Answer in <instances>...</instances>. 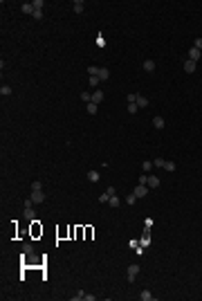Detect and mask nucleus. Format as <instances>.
Listing matches in <instances>:
<instances>
[{
    "label": "nucleus",
    "mask_w": 202,
    "mask_h": 301,
    "mask_svg": "<svg viewBox=\"0 0 202 301\" xmlns=\"http://www.w3.org/2000/svg\"><path fill=\"white\" fill-rule=\"evenodd\" d=\"M25 204H27V207H25V213H23V216H25V220H36V211H34V202H32V200H27Z\"/></svg>",
    "instance_id": "f257e3e1"
},
{
    "label": "nucleus",
    "mask_w": 202,
    "mask_h": 301,
    "mask_svg": "<svg viewBox=\"0 0 202 301\" xmlns=\"http://www.w3.org/2000/svg\"><path fill=\"white\" fill-rule=\"evenodd\" d=\"M139 265L137 263H132V265H128V283H135V279H137V274H139Z\"/></svg>",
    "instance_id": "f03ea898"
},
{
    "label": "nucleus",
    "mask_w": 202,
    "mask_h": 301,
    "mask_svg": "<svg viewBox=\"0 0 202 301\" xmlns=\"http://www.w3.org/2000/svg\"><path fill=\"white\" fill-rule=\"evenodd\" d=\"M29 200H32L34 204H41V202L45 200V193H43V189H41V191H32V195H29Z\"/></svg>",
    "instance_id": "7ed1b4c3"
},
{
    "label": "nucleus",
    "mask_w": 202,
    "mask_h": 301,
    "mask_svg": "<svg viewBox=\"0 0 202 301\" xmlns=\"http://www.w3.org/2000/svg\"><path fill=\"white\" fill-rule=\"evenodd\" d=\"M132 193L137 195V198H146V193H148V186H146V184H137Z\"/></svg>",
    "instance_id": "20e7f679"
},
{
    "label": "nucleus",
    "mask_w": 202,
    "mask_h": 301,
    "mask_svg": "<svg viewBox=\"0 0 202 301\" xmlns=\"http://www.w3.org/2000/svg\"><path fill=\"white\" fill-rule=\"evenodd\" d=\"M139 245H141L144 249H146V247L150 245V231H148V229H146V231L141 234V238H139Z\"/></svg>",
    "instance_id": "39448f33"
},
{
    "label": "nucleus",
    "mask_w": 202,
    "mask_h": 301,
    "mask_svg": "<svg viewBox=\"0 0 202 301\" xmlns=\"http://www.w3.org/2000/svg\"><path fill=\"white\" fill-rule=\"evenodd\" d=\"M189 59H191V61H202V52H200L198 47H191V50H189Z\"/></svg>",
    "instance_id": "423d86ee"
},
{
    "label": "nucleus",
    "mask_w": 202,
    "mask_h": 301,
    "mask_svg": "<svg viewBox=\"0 0 202 301\" xmlns=\"http://www.w3.org/2000/svg\"><path fill=\"white\" fill-rule=\"evenodd\" d=\"M105 99V95H103V90H94V95H92V103H97V106H99V103Z\"/></svg>",
    "instance_id": "0eeeda50"
},
{
    "label": "nucleus",
    "mask_w": 202,
    "mask_h": 301,
    "mask_svg": "<svg viewBox=\"0 0 202 301\" xmlns=\"http://www.w3.org/2000/svg\"><path fill=\"white\" fill-rule=\"evenodd\" d=\"M159 186V177L157 175H148V189H157Z\"/></svg>",
    "instance_id": "6e6552de"
},
{
    "label": "nucleus",
    "mask_w": 202,
    "mask_h": 301,
    "mask_svg": "<svg viewBox=\"0 0 202 301\" xmlns=\"http://www.w3.org/2000/svg\"><path fill=\"white\" fill-rule=\"evenodd\" d=\"M184 72H189V74H191V72H195V61L186 59V61H184Z\"/></svg>",
    "instance_id": "1a4fd4ad"
},
{
    "label": "nucleus",
    "mask_w": 202,
    "mask_h": 301,
    "mask_svg": "<svg viewBox=\"0 0 202 301\" xmlns=\"http://www.w3.org/2000/svg\"><path fill=\"white\" fill-rule=\"evenodd\" d=\"M97 77H99V81H105V79L110 77V70H108V68H99V74H97Z\"/></svg>",
    "instance_id": "9d476101"
},
{
    "label": "nucleus",
    "mask_w": 202,
    "mask_h": 301,
    "mask_svg": "<svg viewBox=\"0 0 202 301\" xmlns=\"http://www.w3.org/2000/svg\"><path fill=\"white\" fill-rule=\"evenodd\" d=\"M88 180L90 182H99L101 180V173L99 171H88Z\"/></svg>",
    "instance_id": "9b49d317"
},
{
    "label": "nucleus",
    "mask_w": 202,
    "mask_h": 301,
    "mask_svg": "<svg viewBox=\"0 0 202 301\" xmlns=\"http://www.w3.org/2000/svg\"><path fill=\"white\" fill-rule=\"evenodd\" d=\"M135 103H137V108H146L148 106V99L141 97V95H137V101H135Z\"/></svg>",
    "instance_id": "f8f14e48"
},
{
    "label": "nucleus",
    "mask_w": 202,
    "mask_h": 301,
    "mask_svg": "<svg viewBox=\"0 0 202 301\" xmlns=\"http://www.w3.org/2000/svg\"><path fill=\"white\" fill-rule=\"evenodd\" d=\"M83 9H85V2H83V0H74V11H76V14H81Z\"/></svg>",
    "instance_id": "ddd939ff"
},
{
    "label": "nucleus",
    "mask_w": 202,
    "mask_h": 301,
    "mask_svg": "<svg viewBox=\"0 0 202 301\" xmlns=\"http://www.w3.org/2000/svg\"><path fill=\"white\" fill-rule=\"evenodd\" d=\"M164 168H166L168 173H173V171H175L177 166H175V162H171V159H164Z\"/></svg>",
    "instance_id": "4468645a"
},
{
    "label": "nucleus",
    "mask_w": 202,
    "mask_h": 301,
    "mask_svg": "<svg viewBox=\"0 0 202 301\" xmlns=\"http://www.w3.org/2000/svg\"><path fill=\"white\" fill-rule=\"evenodd\" d=\"M20 9H23V14H34V5L32 2H23Z\"/></svg>",
    "instance_id": "2eb2a0df"
},
{
    "label": "nucleus",
    "mask_w": 202,
    "mask_h": 301,
    "mask_svg": "<svg viewBox=\"0 0 202 301\" xmlns=\"http://www.w3.org/2000/svg\"><path fill=\"white\" fill-rule=\"evenodd\" d=\"M144 70L153 72V70H155V61H144Z\"/></svg>",
    "instance_id": "dca6fc26"
},
{
    "label": "nucleus",
    "mask_w": 202,
    "mask_h": 301,
    "mask_svg": "<svg viewBox=\"0 0 202 301\" xmlns=\"http://www.w3.org/2000/svg\"><path fill=\"white\" fill-rule=\"evenodd\" d=\"M153 126H155V128H164V119H162V117H153Z\"/></svg>",
    "instance_id": "f3484780"
},
{
    "label": "nucleus",
    "mask_w": 202,
    "mask_h": 301,
    "mask_svg": "<svg viewBox=\"0 0 202 301\" xmlns=\"http://www.w3.org/2000/svg\"><path fill=\"white\" fill-rule=\"evenodd\" d=\"M108 204H110V207H119V204H121V200H119V195H112V198L108 200Z\"/></svg>",
    "instance_id": "a211bd4d"
},
{
    "label": "nucleus",
    "mask_w": 202,
    "mask_h": 301,
    "mask_svg": "<svg viewBox=\"0 0 202 301\" xmlns=\"http://www.w3.org/2000/svg\"><path fill=\"white\" fill-rule=\"evenodd\" d=\"M23 254H34V245H32V243H25V245H23Z\"/></svg>",
    "instance_id": "6ab92c4d"
},
{
    "label": "nucleus",
    "mask_w": 202,
    "mask_h": 301,
    "mask_svg": "<svg viewBox=\"0 0 202 301\" xmlns=\"http://www.w3.org/2000/svg\"><path fill=\"white\" fill-rule=\"evenodd\" d=\"M85 110H88L90 115H97V103H92V101H90L88 106H85Z\"/></svg>",
    "instance_id": "aec40b11"
},
{
    "label": "nucleus",
    "mask_w": 202,
    "mask_h": 301,
    "mask_svg": "<svg viewBox=\"0 0 202 301\" xmlns=\"http://www.w3.org/2000/svg\"><path fill=\"white\" fill-rule=\"evenodd\" d=\"M150 168H153V162H150V159H146V162L141 164V171H144V173H148Z\"/></svg>",
    "instance_id": "412c9836"
},
{
    "label": "nucleus",
    "mask_w": 202,
    "mask_h": 301,
    "mask_svg": "<svg viewBox=\"0 0 202 301\" xmlns=\"http://www.w3.org/2000/svg\"><path fill=\"white\" fill-rule=\"evenodd\" d=\"M79 97H81V101H85V103H90V101H92V95H90V92H81Z\"/></svg>",
    "instance_id": "4be33fe9"
},
{
    "label": "nucleus",
    "mask_w": 202,
    "mask_h": 301,
    "mask_svg": "<svg viewBox=\"0 0 202 301\" xmlns=\"http://www.w3.org/2000/svg\"><path fill=\"white\" fill-rule=\"evenodd\" d=\"M139 299H141V301H150V299H153V294L148 292V290H144V292L139 294Z\"/></svg>",
    "instance_id": "5701e85b"
},
{
    "label": "nucleus",
    "mask_w": 202,
    "mask_h": 301,
    "mask_svg": "<svg viewBox=\"0 0 202 301\" xmlns=\"http://www.w3.org/2000/svg\"><path fill=\"white\" fill-rule=\"evenodd\" d=\"M88 74H90V77H97V74H99V68H97V65H90V68H88Z\"/></svg>",
    "instance_id": "b1692460"
},
{
    "label": "nucleus",
    "mask_w": 202,
    "mask_h": 301,
    "mask_svg": "<svg viewBox=\"0 0 202 301\" xmlns=\"http://www.w3.org/2000/svg\"><path fill=\"white\" fill-rule=\"evenodd\" d=\"M0 95H2V97H9V95H11V88H9V86H2V88H0Z\"/></svg>",
    "instance_id": "393cba45"
},
{
    "label": "nucleus",
    "mask_w": 202,
    "mask_h": 301,
    "mask_svg": "<svg viewBox=\"0 0 202 301\" xmlns=\"http://www.w3.org/2000/svg\"><path fill=\"white\" fill-rule=\"evenodd\" d=\"M88 83H90L92 88H97V86H99V77H90V79H88Z\"/></svg>",
    "instance_id": "a878e982"
},
{
    "label": "nucleus",
    "mask_w": 202,
    "mask_h": 301,
    "mask_svg": "<svg viewBox=\"0 0 202 301\" xmlns=\"http://www.w3.org/2000/svg\"><path fill=\"white\" fill-rule=\"evenodd\" d=\"M126 202H128V204H135V202H137V195H135V193H128Z\"/></svg>",
    "instance_id": "bb28decb"
},
{
    "label": "nucleus",
    "mask_w": 202,
    "mask_h": 301,
    "mask_svg": "<svg viewBox=\"0 0 202 301\" xmlns=\"http://www.w3.org/2000/svg\"><path fill=\"white\" fill-rule=\"evenodd\" d=\"M153 166H162V168H164V159H162V157H155V159H153Z\"/></svg>",
    "instance_id": "cd10ccee"
},
{
    "label": "nucleus",
    "mask_w": 202,
    "mask_h": 301,
    "mask_svg": "<svg viewBox=\"0 0 202 301\" xmlns=\"http://www.w3.org/2000/svg\"><path fill=\"white\" fill-rule=\"evenodd\" d=\"M34 18H36V20H41V18H43V9H34V14H32Z\"/></svg>",
    "instance_id": "c85d7f7f"
},
{
    "label": "nucleus",
    "mask_w": 202,
    "mask_h": 301,
    "mask_svg": "<svg viewBox=\"0 0 202 301\" xmlns=\"http://www.w3.org/2000/svg\"><path fill=\"white\" fill-rule=\"evenodd\" d=\"M137 110H139V108H137V103H128V112H130V115H135Z\"/></svg>",
    "instance_id": "c756f323"
},
{
    "label": "nucleus",
    "mask_w": 202,
    "mask_h": 301,
    "mask_svg": "<svg viewBox=\"0 0 202 301\" xmlns=\"http://www.w3.org/2000/svg\"><path fill=\"white\" fill-rule=\"evenodd\" d=\"M41 189H43L41 182H32V191H41Z\"/></svg>",
    "instance_id": "7c9ffc66"
},
{
    "label": "nucleus",
    "mask_w": 202,
    "mask_h": 301,
    "mask_svg": "<svg viewBox=\"0 0 202 301\" xmlns=\"http://www.w3.org/2000/svg\"><path fill=\"white\" fill-rule=\"evenodd\" d=\"M108 200H110V195H108V193H105V191H103V193L99 195V202H108Z\"/></svg>",
    "instance_id": "2f4dec72"
},
{
    "label": "nucleus",
    "mask_w": 202,
    "mask_h": 301,
    "mask_svg": "<svg viewBox=\"0 0 202 301\" xmlns=\"http://www.w3.org/2000/svg\"><path fill=\"white\" fill-rule=\"evenodd\" d=\"M105 193L112 198V195H117V189H114V186H108V189H105Z\"/></svg>",
    "instance_id": "473e14b6"
},
{
    "label": "nucleus",
    "mask_w": 202,
    "mask_h": 301,
    "mask_svg": "<svg viewBox=\"0 0 202 301\" xmlns=\"http://www.w3.org/2000/svg\"><path fill=\"white\" fill-rule=\"evenodd\" d=\"M193 47H198V50L202 52V38H195V41H193Z\"/></svg>",
    "instance_id": "72a5a7b5"
},
{
    "label": "nucleus",
    "mask_w": 202,
    "mask_h": 301,
    "mask_svg": "<svg viewBox=\"0 0 202 301\" xmlns=\"http://www.w3.org/2000/svg\"><path fill=\"white\" fill-rule=\"evenodd\" d=\"M139 184H148V173H144V175L139 177Z\"/></svg>",
    "instance_id": "f704fd0d"
},
{
    "label": "nucleus",
    "mask_w": 202,
    "mask_h": 301,
    "mask_svg": "<svg viewBox=\"0 0 202 301\" xmlns=\"http://www.w3.org/2000/svg\"><path fill=\"white\" fill-rule=\"evenodd\" d=\"M32 5H34V9H43V0H34Z\"/></svg>",
    "instance_id": "c9c22d12"
},
{
    "label": "nucleus",
    "mask_w": 202,
    "mask_h": 301,
    "mask_svg": "<svg viewBox=\"0 0 202 301\" xmlns=\"http://www.w3.org/2000/svg\"><path fill=\"white\" fill-rule=\"evenodd\" d=\"M144 227L150 229V227H153V218H146V220H144Z\"/></svg>",
    "instance_id": "e433bc0d"
},
{
    "label": "nucleus",
    "mask_w": 202,
    "mask_h": 301,
    "mask_svg": "<svg viewBox=\"0 0 202 301\" xmlns=\"http://www.w3.org/2000/svg\"><path fill=\"white\" fill-rule=\"evenodd\" d=\"M83 294H85V292H76V294H74L72 299H74V301H79V299H83Z\"/></svg>",
    "instance_id": "4c0bfd02"
}]
</instances>
